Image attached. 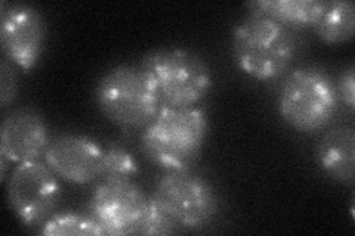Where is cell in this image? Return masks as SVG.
Wrapping results in <instances>:
<instances>
[{
    "instance_id": "5b68a950",
    "label": "cell",
    "mask_w": 355,
    "mask_h": 236,
    "mask_svg": "<svg viewBox=\"0 0 355 236\" xmlns=\"http://www.w3.org/2000/svg\"><path fill=\"white\" fill-rule=\"evenodd\" d=\"M95 99L103 114L123 129L147 127L160 111V99L147 74L129 65L114 66L99 78Z\"/></svg>"
},
{
    "instance_id": "277c9868",
    "label": "cell",
    "mask_w": 355,
    "mask_h": 236,
    "mask_svg": "<svg viewBox=\"0 0 355 236\" xmlns=\"http://www.w3.org/2000/svg\"><path fill=\"white\" fill-rule=\"evenodd\" d=\"M339 98L330 75L317 66H299L286 77L279 95V111L288 126L314 133L330 125Z\"/></svg>"
},
{
    "instance_id": "e0dca14e",
    "label": "cell",
    "mask_w": 355,
    "mask_h": 236,
    "mask_svg": "<svg viewBox=\"0 0 355 236\" xmlns=\"http://www.w3.org/2000/svg\"><path fill=\"white\" fill-rule=\"evenodd\" d=\"M178 230H180V226L166 215V211L151 197L138 235H173Z\"/></svg>"
},
{
    "instance_id": "8fae6325",
    "label": "cell",
    "mask_w": 355,
    "mask_h": 236,
    "mask_svg": "<svg viewBox=\"0 0 355 236\" xmlns=\"http://www.w3.org/2000/svg\"><path fill=\"white\" fill-rule=\"evenodd\" d=\"M49 143L46 126L37 112L15 109L3 117L0 127V155L9 163L40 160Z\"/></svg>"
},
{
    "instance_id": "ac0fdd59",
    "label": "cell",
    "mask_w": 355,
    "mask_h": 236,
    "mask_svg": "<svg viewBox=\"0 0 355 236\" xmlns=\"http://www.w3.org/2000/svg\"><path fill=\"white\" fill-rule=\"evenodd\" d=\"M18 91V80L14 66L8 62V60H2L0 65V99H2V107L6 108L9 104L14 102Z\"/></svg>"
},
{
    "instance_id": "7a4b0ae2",
    "label": "cell",
    "mask_w": 355,
    "mask_h": 236,
    "mask_svg": "<svg viewBox=\"0 0 355 236\" xmlns=\"http://www.w3.org/2000/svg\"><path fill=\"white\" fill-rule=\"evenodd\" d=\"M295 52L293 33L262 14L243 18L232 33V56L239 69L254 80L270 82L283 75Z\"/></svg>"
},
{
    "instance_id": "52a82bcc",
    "label": "cell",
    "mask_w": 355,
    "mask_h": 236,
    "mask_svg": "<svg viewBox=\"0 0 355 236\" xmlns=\"http://www.w3.org/2000/svg\"><path fill=\"white\" fill-rule=\"evenodd\" d=\"M61 198L51 167L40 160L18 164L8 182V204L21 223L33 226L48 220Z\"/></svg>"
},
{
    "instance_id": "5bb4252c",
    "label": "cell",
    "mask_w": 355,
    "mask_h": 236,
    "mask_svg": "<svg viewBox=\"0 0 355 236\" xmlns=\"http://www.w3.org/2000/svg\"><path fill=\"white\" fill-rule=\"evenodd\" d=\"M317 36L329 43H345L354 37L355 30V8L348 0H331L324 2L318 19L314 24Z\"/></svg>"
},
{
    "instance_id": "3957f363",
    "label": "cell",
    "mask_w": 355,
    "mask_h": 236,
    "mask_svg": "<svg viewBox=\"0 0 355 236\" xmlns=\"http://www.w3.org/2000/svg\"><path fill=\"white\" fill-rule=\"evenodd\" d=\"M139 69L166 108H191L212 87V74L205 60L187 49L153 51L144 56Z\"/></svg>"
},
{
    "instance_id": "6da1fadb",
    "label": "cell",
    "mask_w": 355,
    "mask_h": 236,
    "mask_svg": "<svg viewBox=\"0 0 355 236\" xmlns=\"http://www.w3.org/2000/svg\"><path fill=\"white\" fill-rule=\"evenodd\" d=\"M209 120L200 108L162 107L147 127L141 146L147 158L168 172L187 170L207 139Z\"/></svg>"
},
{
    "instance_id": "8992f818",
    "label": "cell",
    "mask_w": 355,
    "mask_h": 236,
    "mask_svg": "<svg viewBox=\"0 0 355 236\" xmlns=\"http://www.w3.org/2000/svg\"><path fill=\"white\" fill-rule=\"evenodd\" d=\"M153 198L178 226L188 230L207 226L219 210V199L214 186L203 177L187 170L164 174Z\"/></svg>"
},
{
    "instance_id": "d6986e66",
    "label": "cell",
    "mask_w": 355,
    "mask_h": 236,
    "mask_svg": "<svg viewBox=\"0 0 355 236\" xmlns=\"http://www.w3.org/2000/svg\"><path fill=\"white\" fill-rule=\"evenodd\" d=\"M354 66L349 65L348 69L342 71L338 84L336 86V92L338 98L342 99V102L348 107L349 111H354V104H355V75H354Z\"/></svg>"
},
{
    "instance_id": "9a60e30c",
    "label": "cell",
    "mask_w": 355,
    "mask_h": 236,
    "mask_svg": "<svg viewBox=\"0 0 355 236\" xmlns=\"http://www.w3.org/2000/svg\"><path fill=\"white\" fill-rule=\"evenodd\" d=\"M40 233L44 236L104 235L103 229L98 226L96 221L92 217L74 215V212H60V215H52L48 220H44L42 223Z\"/></svg>"
},
{
    "instance_id": "30bf717a",
    "label": "cell",
    "mask_w": 355,
    "mask_h": 236,
    "mask_svg": "<svg viewBox=\"0 0 355 236\" xmlns=\"http://www.w3.org/2000/svg\"><path fill=\"white\" fill-rule=\"evenodd\" d=\"M103 148L96 140L80 134H62L52 140L44 161L64 181L85 185L101 176Z\"/></svg>"
},
{
    "instance_id": "9c48e42d",
    "label": "cell",
    "mask_w": 355,
    "mask_h": 236,
    "mask_svg": "<svg viewBox=\"0 0 355 236\" xmlns=\"http://www.w3.org/2000/svg\"><path fill=\"white\" fill-rule=\"evenodd\" d=\"M44 33V22L37 9L30 5L2 2L0 42L6 60L22 70H31L42 55Z\"/></svg>"
},
{
    "instance_id": "7c38bea8",
    "label": "cell",
    "mask_w": 355,
    "mask_h": 236,
    "mask_svg": "<svg viewBox=\"0 0 355 236\" xmlns=\"http://www.w3.org/2000/svg\"><path fill=\"white\" fill-rule=\"evenodd\" d=\"M315 158L333 181L351 183L355 173V134L352 127L339 126L326 131L315 148Z\"/></svg>"
},
{
    "instance_id": "ba28073f",
    "label": "cell",
    "mask_w": 355,
    "mask_h": 236,
    "mask_svg": "<svg viewBox=\"0 0 355 236\" xmlns=\"http://www.w3.org/2000/svg\"><path fill=\"white\" fill-rule=\"evenodd\" d=\"M148 199L132 179H104L87 206L104 235H138Z\"/></svg>"
},
{
    "instance_id": "2e32d148",
    "label": "cell",
    "mask_w": 355,
    "mask_h": 236,
    "mask_svg": "<svg viewBox=\"0 0 355 236\" xmlns=\"http://www.w3.org/2000/svg\"><path fill=\"white\" fill-rule=\"evenodd\" d=\"M138 173V163L126 148L111 143L103 148L101 177L103 179H132Z\"/></svg>"
},
{
    "instance_id": "4fadbf2b",
    "label": "cell",
    "mask_w": 355,
    "mask_h": 236,
    "mask_svg": "<svg viewBox=\"0 0 355 236\" xmlns=\"http://www.w3.org/2000/svg\"><path fill=\"white\" fill-rule=\"evenodd\" d=\"M248 6L252 12L268 17L286 28H313L324 2L320 0H257Z\"/></svg>"
}]
</instances>
